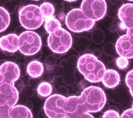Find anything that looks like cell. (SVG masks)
<instances>
[{
  "mask_svg": "<svg viewBox=\"0 0 133 118\" xmlns=\"http://www.w3.org/2000/svg\"><path fill=\"white\" fill-rule=\"evenodd\" d=\"M118 17L127 29L133 28V4L127 3L122 5L118 11Z\"/></svg>",
  "mask_w": 133,
  "mask_h": 118,
  "instance_id": "cell-11",
  "label": "cell"
},
{
  "mask_svg": "<svg viewBox=\"0 0 133 118\" xmlns=\"http://www.w3.org/2000/svg\"><path fill=\"white\" fill-rule=\"evenodd\" d=\"M19 48V36L15 34H9L0 38V49L15 53Z\"/></svg>",
  "mask_w": 133,
  "mask_h": 118,
  "instance_id": "cell-12",
  "label": "cell"
},
{
  "mask_svg": "<svg viewBox=\"0 0 133 118\" xmlns=\"http://www.w3.org/2000/svg\"><path fill=\"white\" fill-rule=\"evenodd\" d=\"M14 86L18 92H20L24 87V84L23 80L18 78L14 82Z\"/></svg>",
  "mask_w": 133,
  "mask_h": 118,
  "instance_id": "cell-25",
  "label": "cell"
},
{
  "mask_svg": "<svg viewBox=\"0 0 133 118\" xmlns=\"http://www.w3.org/2000/svg\"><path fill=\"white\" fill-rule=\"evenodd\" d=\"M19 99V92L14 82L0 83V118H10L9 112Z\"/></svg>",
  "mask_w": 133,
  "mask_h": 118,
  "instance_id": "cell-3",
  "label": "cell"
},
{
  "mask_svg": "<svg viewBox=\"0 0 133 118\" xmlns=\"http://www.w3.org/2000/svg\"><path fill=\"white\" fill-rule=\"evenodd\" d=\"M127 1H133V0H127Z\"/></svg>",
  "mask_w": 133,
  "mask_h": 118,
  "instance_id": "cell-36",
  "label": "cell"
},
{
  "mask_svg": "<svg viewBox=\"0 0 133 118\" xmlns=\"http://www.w3.org/2000/svg\"><path fill=\"white\" fill-rule=\"evenodd\" d=\"M3 51V53H4V54H5L6 56H11L14 53L13 52H10L8 51Z\"/></svg>",
  "mask_w": 133,
  "mask_h": 118,
  "instance_id": "cell-32",
  "label": "cell"
},
{
  "mask_svg": "<svg viewBox=\"0 0 133 118\" xmlns=\"http://www.w3.org/2000/svg\"><path fill=\"white\" fill-rule=\"evenodd\" d=\"M65 23L68 28L75 33L90 31L95 25V21L87 18L81 9L71 10L65 17Z\"/></svg>",
  "mask_w": 133,
  "mask_h": 118,
  "instance_id": "cell-5",
  "label": "cell"
},
{
  "mask_svg": "<svg viewBox=\"0 0 133 118\" xmlns=\"http://www.w3.org/2000/svg\"><path fill=\"white\" fill-rule=\"evenodd\" d=\"M72 44V38L68 31L59 27L50 34L48 39V45L54 53L63 54L68 52Z\"/></svg>",
  "mask_w": 133,
  "mask_h": 118,
  "instance_id": "cell-6",
  "label": "cell"
},
{
  "mask_svg": "<svg viewBox=\"0 0 133 118\" xmlns=\"http://www.w3.org/2000/svg\"><path fill=\"white\" fill-rule=\"evenodd\" d=\"M37 91L38 95L41 99H47L52 93L53 87L47 82H43L39 85Z\"/></svg>",
  "mask_w": 133,
  "mask_h": 118,
  "instance_id": "cell-16",
  "label": "cell"
},
{
  "mask_svg": "<svg viewBox=\"0 0 133 118\" xmlns=\"http://www.w3.org/2000/svg\"><path fill=\"white\" fill-rule=\"evenodd\" d=\"M131 32H132V33H133V28H132V29H129Z\"/></svg>",
  "mask_w": 133,
  "mask_h": 118,
  "instance_id": "cell-35",
  "label": "cell"
},
{
  "mask_svg": "<svg viewBox=\"0 0 133 118\" xmlns=\"http://www.w3.org/2000/svg\"><path fill=\"white\" fill-rule=\"evenodd\" d=\"M48 35H46V34H44L41 39V41H42V44L44 45H48Z\"/></svg>",
  "mask_w": 133,
  "mask_h": 118,
  "instance_id": "cell-30",
  "label": "cell"
},
{
  "mask_svg": "<svg viewBox=\"0 0 133 118\" xmlns=\"http://www.w3.org/2000/svg\"><path fill=\"white\" fill-rule=\"evenodd\" d=\"M6 62V60H0V66H1L2 64H3L4 62Z\"/></svg>",
  "mask_w": 133,
  "mask_h": 118,
  "instance_id": "cell-33",
  "label": "cell"
},
{
  "mask_svg": "<svg viewBox=\"0 0 133 118\" xmlns=\"http://www.w3.org/2000/svg\"><path fill=\"white\" fill-rule=\"evenodd\" d=\"M19 77V69L16 63L6 61L0 66V83L14 82Z\"/></svg>",
  "mask_w": 133,
  "mask_h": 118,
  "instance_id": "cell-10",
  "label": "cell"
},
{
  "mask_svg": "<svg viewBox=\"0 0 133 118\" xmlns=\"http://www.w3.org/2000/svg\"><path fill=\"white\" fill-rule=\"evenodd\" d=\"M25 29H26V28H25L23 26H19L18 27L15 31V34L18 35V36H19L21 34H22L23 33V32L25 31Z\"/></svg>",
  "mask_w": 133,
  "mask_h": 118,
  "instance_id": "cell-29",
  "label": "cell"
},
{
  "mask_svg": "<svg viewBox=\"0 0 133 118\" xmlns=\"http://www.w3.org/2000/svg\"><path fill=\"white\" fill-rule=\"evenodd\" d=\"M10 118H32V114L30 109L26 106L18 105L10 109L9 112Z\"/></svg>",
  "mask_w": 133,
  "mask_h": 118,
  "instance_id": "cell-14",
  "label": "cell"
},
{
  "mask_svg": "<svg viewBox=\"0 0 133 118\" xmlns=\"http://www.w3.org/2000/svg\"><path fill=\"white\" fill-rule=\"evenodd\" d=\"M19 18L21 26L31 30L40 27L44 21L39 7L35 4L21 7L19 10Z\"/></svg>",
  "mask_w": 133,
  "mask_h": 118,
  "instance_id": "cell-4",
  "label": "cell"
},
{
  "mask_svg": "<svg viewBox=\"0 0 133 118\" xmlns=\"http://www.w3.org/2000/svg\"><path fill=\"white\" fill-rule=\"evenodd\" d=\"M25 106L27 107V108H28L29 109H30V110L32 109V107H33L32 103L31 102H29V101H27L25 103Z\"/></svg>",
  "mask_w": 133,
  "mask_h": 118,
  "instance_id": "cell-31",
  "label": "cell"
},
{
  "mask_svg": "<svg viewBox=\"0 0 133 118\" xmlns=\"http://www.w3.org/2000/svg\"><path fill=\"white\" fill-rule=\"evenodd\" d=\"M103 118H119L120 117V116L118 112L114 111L109 110L107 111L102 116Z\"/></svg>",
  "mask_w": 133,
  "mask_h": 118,
  "instance_id": "cell-23",
  "label": "cell"
},
{
  "mask_svg": "<svg viewBox=\"0 0 133 118\" xmlns=\"http://www.w3.org/2000/svg\"><path fill=\"white\" fill-rule=\"evenodd\" d=\"M19 71H20V77H23L27 73V68L24 64H17Z\"/></svg>",
  "mask_w": 133,
  "mask_h": 118,
  "instance_id": "cell-27",
  "label": "cell"
},
{
  "mask_svg": "<svg viewBox=\"0 0 133 118\" xmlns=\"http://www.w3.org/2000/svg\"><path fill=\"white\" fill-rule=\"evenodd\" d=\"M101 81L105 87L115 88L119 84L120 76L118 72L115 70H106Z\"/></svg>",
  "mask_w": 133,
  "mask_h": 118,
  "instance_id": "cell-13",
  "label": "cell"
},
{
  "mask_svg": "<svg viewBox=\"0 0 133 118\" xmlns=\"http://www.w3.org/2000/svg\"><path fill=\"white\" fill-rule=\"evenodd\" d=\"M116 63L120 69H125L127 68L129 61L127 58L120 56L116 60Z\"/></svg>",
  "mask_w": 133,
  "mask_h": 118,
  "instance_id": "cell-21",
  "label": "cell"
},
{
  "mask_svg": "<svg viewBox=\"0 0 133 118\" xmlns=\"http://www.w3.org/2000/svg\"><path fill=\"white\" fill-rule=\"evenodd\" d=\"M121 118H132L133 117V104L132 108L125 111L120 116Z\"/></svg>",
  "mask_w": 133,
  "mask_h": 118,
  "instance_id": "cell-26",
  "label": "cell"
},
{
  "mask_svg": "<svg viewBox=\"0 0 133 118\" xmlns=\"http://www.w3.org/2000/svg\"><path fill=\"white\" fill-rule=\"evenodd\" d=\"M126 83L129 88L130 93L133 97V70L130 71L126 77Z\"/></svg>",
  "mask_w": 133,
  "mask_h": 118,
  "instance_id": "cell-20",
  "label": "cell"
},
{
  "mask_svg": "<svg viewBox=\"0 0 133 118\" xmlns=\"http://www.w3.org/2000/svg\"><path fill=\"white\" fill-rule=\"evenodd\" d=\"M44 110L50 118L94 117L90 114L93 110L84 90L79 96L67 98L60 94L51 95L44 104Z\"/></svg>",
  "mask_w": 133,
  "mask_h": 118,
  "instance_id": "cell-1",
  "label": "cell"
},
{
  "mask_svg": "<svg viewBox=\"0 0 133 118\" xmlns=\"http://www.w3.org/2000/svg\"><path fill=\"white\" fill-rule=\"evenodd\" d=\"M39 8L44 18H48L52 16L54 13V8L53 5L48 2H44L41 5Z\"/></svg>",
  "mask_w": 133,
  "mask_h": 118,
  "instance_id": "cell-19",
  "label": "cell"
},
{
  "mask_svg": "<svg viewBox=\"0 0 133 118\" xmlns=\"http://www.w3.org/2000/svg\"><path fill=\"white\" fill-rule=\"evenodd\" d=\"M34 1H40V0H34Z\"/></svg>",
  "mask_w": 133,
  "mask_h": 118,
  "instance_id": "cell-37",
  "label": "cell"
},
{
  "mask_svg": "<svg viewBox=\"0 0 133 118\" xmlns=\"http://www.w3.org/2000/svg\"><path fill=\"white\" fill-rule=\"evenodd\" d=\"M81 9L87 18L96 21L104 18L107 5L105 0H83Z\"/></svg>",
  "mask_w": 133,
  "mask_h": 118,
  "instance_id": "cell-8",
  "label": "cell"
},
{
  "mask_svg": "<svg viewBox=\"0 0 133 118\" xmlns=\"http://www.w3.org/2000/svg\"><path fill=\"white\" fill-rule=\"evenodd\" d=\"M27 71L29 76L32 78L41 77L44 72L43 64L37 60L30 62L27 67Z\"/></svg>",
  "mask_w": 133,
  "mask_h": 118,
  "instance_id": "cell-15",
  "label": "cell"
},
{
  "mask_svg": "<svg viewBox=\"0 0 133 118\" xmlns=\"http://www.w3.org/2000/svg\"><path fill=\"white\" fill-rule=\"evenodd\" d=\"M10 22L9 13L2 7H0V33L6 29Z\"/></svg>",
  "mask_w": 133,
  "mask_h": 118,
  "instance_id": "cell-18",
  "label": "cell"
},
{
  "mask_svg": "<svg viewBox=\"0 0 133 118\" xmlns=\"http://www.w3.org/2000/svg\"><path fill=\"white\" fill-rule=\"evenodd\" d=\"M55 17L56 18L58 21L60 22V23L61 24V25L65 23V16L64 14L63 13H60L57 16H55Z\"/></svg>",
  "mask_w": 133,
  "mask_h": 118,
  "instance_id": "cell-28",
  "label": "cell"
},
{
  "mask_svg": "<svg viewBox=\"0 0 133 118\" xmlns=\"http://www.w3.org/2000/svg\"><path fill=\"white\" fill-rule=\"evenodd\" d=\"M77 68L85 78L91 82L101 81L106 71L104 64L90 54L80 57L77 62Z\"/></svg>",
  "mask_w": 133,
  "mask_h": 118,
  "instance_id": "cell-2",
  "label": "cell"
},
{
  "mask_svg": "<svg viewBox=\"0 0 133 118\" xmlns=\"http://www.w3.org/2000/svg\"><path fill=\"white\" fill-rule=\"evenodd\" d=\"M41 37L35 32L27 30L19 36V51L25 56H31L37 53L41 48Z\"/></svg>",
  "mask_w": 133,
  "mask_h": 118,
  "instance_id": "cell-7",
  "label": "cell"
},
{
  "mask_svg": "<svg viewBox=\"0 0 133 118\" xmlns=\"http://www.w3.org/2000/svg\"><path fill=\"white\" fill-rule=\"evenodd\" d=\"M61 24L55 16H51L46 18L44 27L48 34H51L55 30L61 27Z\"/></svg>",
  "mask_w": 133,
  "mask_h": 118,
  "instance_id": "cell-17",
  "label": "cell"
},
{
  "mask_svg": "<svg viewBox=\"0 0 133 118\" xmlns=\"http://www.w3.org/2000/svg\"><path fill=\"white\" fill-rule=\"evenodd\" d=\"M29 83L30 86H31L34 89L37 88L39 85L42 82L38 78H32L29 79Z\"/></svg>",
  "mask_w": 133,
  "mask_h": 118,
  "instance_id": "cell-24",
  "label": "cell"
},
{
  "mask_svg": "<svg viewBox=\"0 0 133 118\" xmlns=\"http://www.w3.org/2000/svg\"><path fill=\"white\" fill-rule=\"evenodd\" d=\"M64 1H68V2H74V1H77V0H64Z\"/></svg>",
  "mask_w": 133,
  "mask_h": 118,
  "instance_id": "cell-34",
  "label": "cell"
},
{
  "mask_svg": "<svg viewBox=\"0 0 133 118\" xmlns=\"http://www.w3.org/2000/svg\"><path fill=\"white\" fill-rule=\"evenodd\" d=\"M116 49L118 54L128 59L133 58V33L127 29V34L120 37L117 41Z\"/></svg>",
  "mask_w": 133,
  "mask_h": 118,
  "instance_id": "cell-9",
  "label": "cell"
},
{
  "mask_svg": "<svg viewBox=\"0 0 133 118\" xmlns=\"http://www.w3.org/2000/svg\"><path fill=\"white\" fill-rule=\"evenodd\" d=\"M21 93L26 98H30L34 93V89L30 86H26L21 90Z\"/></svg>",
  "mask_w": 133,
  "mask_h": 118,
  "instance_id": "cell-22",
  "label": "cell"
}]
</instances>
